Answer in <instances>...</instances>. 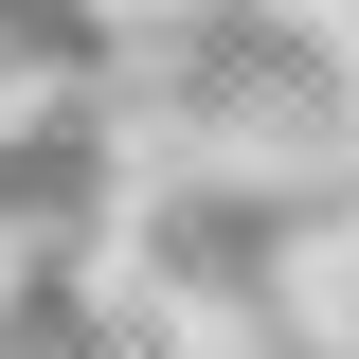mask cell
Segmentation results:
<instances>
[{
  "mask_svg": "<svg viewBox=\"0 0 359 359\" xmlns=\"http://www.w3.org/2000/svg\"><path fill=\"white\" fill-rule=\"evenodd\" d=\"M162 108V126H198V144H233V162H269V180H306V162H341V126H359V72L287 18V0H180V18H144L126 36V72H108V108Z\"/></svg>",
  "mask_w": 359,
  "mask_h": 359,
  "instance_id": "cell-1",
  "label": "cell"
},
{
  "mask_svg": "<svg viewBox=\"0 0 359 359\" xmlns=\"http://www.w3.org/2000/svg\"><path fill=\"white\" fill-rule=\"evenodd\" d=\"M108 198H126V108H108V90L0 108V252H18V269H90Z\"/></svg>",
  "mask_w": 359,
  "mask_h": 359,
  "instance_id": "cell-2",
  "label": "cell"
}]
</instances>
